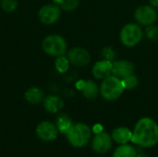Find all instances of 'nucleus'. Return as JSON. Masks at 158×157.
<instances>
[{"mask_svg":"<svg viewBox=\"0 0 158 157\" xmlns=\"http://www.w3.org/2000/svg\"><path fill=\"white\" fill-rule=\"evenodd\" d=\"M131 142L142 148H152L158 143V124L151 118L139 119L132 130Z\"/></svg>","mask_w":158,"mask_h":157,"instance_id":"nucleus-1","label":"nucleus"},{"mask_svg":"<svg viewBox=\"0 0 158 157\" xmlns=\"http://www.w3.org/2000/svg\"><path fill=\"white\" fill-rule=\"evenodd\" d=\"M92 129L84 123H76L66 133L70 145L75 148L85 147L92 140Z\"/></svg>","mask_w":158,"mask_h":157,"instance_id":"nucleus-2","label":"nucleus"},{"mask_svg":"<svg viewBox=\"0 0 158 157\" xmlns=\"http://www.w3.org/2000/svg\"><path fill=\"white\" fill-rule=\"evenodd\" d=\"M122 81L114 75L103 80L100 86V93L106 101H115L118 99L124 93Z\"/></svg>","mask_w":158,"mask_h":157,"instance_id":"nucleus-3","label":"nucleus"},{"mask_svg":"<svg viewBox=\"0 0 158 157\" xmlns=\"http://www.w3.org/2000/svg\"><path fill=\"white\" fill-rule=\"evenodd\" d=\"M42 48L45 54L51 56H65L67 53V42L58 34H51L43 40Z\"/></svg>","mask_w":158,"mask_h":157,"instance_id":"nucleus-4","label":"nucleus"},{"mask_svg":"<svg viewBox=\"0 0 158 157\" xmlns=\"http://www.w3.org/2000/svg\"><path fill=\"white\" fill-rule=\"evenodd\" d=\"M143 32L142 28L135 23L126 24L120 31V41L127 47L137 45L143 39Z\"/></svg>","mask_w":158,"mask_h":157,"instance_id":"nucleus-5","label":"nucleus"},{"mask_svg":"<svg viewBox=\"0 0 158 157\" xmlns=\"http://www.w3.org/2000/svg\"><path fill=\"white\" fill-rule=\"evenodd\" d=\"M92 149L98 155H105L110 151L113 145V140L110 134L102 131L96 133L91 140Z\"/></svg>","mask_w":158,"mask_h":157,"instance_id":"nucleus-6","label":"nucleus"},{"mask_svg":"<svg viewBox=\"0 0 158 157\" xmlns=\"http://www.w3.org/2000/svg\"><path fill=\"white\" fill-rule=\"evenodd\" d=\"M134 18L138 23L143 26H149L154 24L158 18L157 11L152 6H141L134 13Z\"/></svg>","mask_w":158,"mask_h":157,"instance_id":"nucleus-7","label":"nucleus"},{"mask_svg":"<svg viewBox=\"0 0 158 157\" xmlns=\"http://www.w3.org/2000/svg\"><path fill=\"white\" fill-rule=\"evenodd\" d=\"M61 15V8L57 5L48 4L43 6L39 12L38 17L42 23L45 25H51L56 23Z\"/></svg>","mask_w":158,"mask_h":157,"instance_id":"nucleus-8","label":"nucleus"},{"mask_svg":"<svg viewBox=\"0 0 158 157\" xmlns=\"http://www.w3.org/2000/svg\"><path fill=\"white\" fill-rule=\"evenodd\" d=\"M58 129L51 121H43L36 127V135L44 142H52L57 138Z\"/></svg>","mask_w":158,"mask_h":157,"instance_id":"nucleus-9","label":"nucleus"},{"mask_svg":"<svg viewBox=\"0 0 158 157\" xmlns=\"http://www.w3.org/2000/svg\"><path fill=\"white\" fill-rule=\"evenodd\" d=\"M69 62L76 67H84L91 61L90 53L82 47H74L67 53Z\"/></svg>","mask_w":158,"mask_h":157,"instance_id":"nucleus-10","label":"nucleus"},{"mask_svg":"<svg viewBox=\"0 0 158 157\" xmlns=\"http://www.w3.org/2000/svg\"><path fill=\"white\" fill-rule=\"evenodd\" d=\"M134 73V65L128 60H116L112 62V74L123 80Z\"/></svg>","mask_w":158,"mask_h":157,"instance_id":"nucleus-11","label":"nucleus"},{"mask_svg":"<svg viewBox=\"0 0 158 157\" xmlns=\"http://www.w3.org/2000/svg\"><path fill=\"white\" fill-rule=\"evenodd\" d=\"M92 72L95 79L104 80L112 74V62L105 59L98 61L94 65Z\"/></svg>","mask_w":158,"mask_h":157,"instance_id":"nucleus-12","label":"nucleus"},{"mask_svg":"<svg viewBox=\"0 0 158 157\" xmlns=\"http://www.w3.org/2000/svg\"><path fill=\"white\" fill-rule=\"evenodd\" d=\"M111 137L117 144H125L131 142L132 130L127 127H118L112 130Z\"/></svg>","mask_w":158,"mask_h":157,"instance_id":"nucleus-13","label":"nucleus"},{"mask_svg":"<svg viewBox=\"0 0 158 157\" xmlns=\"http://www.w3.org/2000/svg\"><path fill=\"white\" fill-rule=\"evenodd\" d=\"M76 86L80 91L82 92L83 96L89 100L96 98L99 93L98 86L93 81H79Z\"/></svg>","mask_w":158,"mask_h":157,"instance_id":"nucleus-14","label":"nucleus"},{"mask_svg":"<svg viewBox=\"0 0 158 157\" xmlns=\"http://www.w3.org/2000/svg\"><path fill=\"white\" fill-rule=\"evenodd\" d=\"M44 107L46 111L56 114L64 107V102L57 95H48L44 99Z\"/></svg>","mask_w":158,"mask_h":157,"instance_id":"nucleus-15","label":"nucleus"},{"mask_svg":"<svg viewBox=\"0 0 158 157\" xmlns=\"http://www.w3.org/2000/svg\"><path fill=\"white\" fill-rule=\"evenodd\" d=\"M44 92L40 88H37V87H31L24 93L25 100L31 105L40 104L41 102L44 101Z\"/></svg>","mask_w":158,"mask_h":157,"instance_id":"nucleus-16","label":"nucleus"},{"mask_svg":"<svg viewBox=\"0 0 158 157\" xmlns=\"http://www.w3.org/2000/svg\"><path fill=\"white\" fill-rule=\"evenodd\" d=\"M137 149L130 144H119L114 151L112 157H136L137 156Z\"/></svg>","mask_w":158,"mask_h":157,"instance_id":"nucleus-17","label":"nucleus"},{"mask_svg":"<svg viewBox=\"0 0 158 157\" xmlns=\"http://www.w3.org/2000/svg\"><path fill=\"white\" fill-rule=\"evenodd\" d=\"M58 131L62 134H65L69 130V129L73 126V122L70 119V118L66 115V114H61L57 117L56 118V123Z\"/></svg>","mask_w":158,"mask_h":157,"instance_id":"nucleus-18","label":"nucleus"},{"mask_svg":"<svg viewBox=\"0 0 158 157\" xmlns=\"http://www.w3.org/2000/svg\"><path fill=\"white\" fill-rule=\"evenodd\" d=\"M69 64H70L69 60L65 56H57L56 61H55V67H56V70L60 73L67 72L69 68Z\"/></svg>","mask_w":158,"mask_h":157,"instance_id":"nucleus-19","label":"nucleus"},{"mask_svg":"<svg viewBox=\"0 0 158 157\" xmlns=\"http://www.w3.org/2000/svg\"><path fill=\"white\" fill-rule=\"evenodd\" d=\"M121 81H122V83H123V86H124L125 90H132L139 83L138 78L134 74H132V75H131V76H129V77H127V78L121 80Z\"/></svg>","mask_w":158,"mask_h":157,"instance_id":"nucleus-20","label":"nucleus"},{"mask_svg":"<svg viewBox=\"0 0 158 157\" xmlns=\"http://www.w3.org/2000/svg\"><path fill=\"white\" fill-rule=\"evenodd\" d=\"M1 7L5 12H13L18 6V0H1Z\"/></svg>","mask_w":158,"mask_h":157,"instance_id":"nucleus-21","label":"nucleus"},{"mask_svg":"<svg viewBox=\"0 0 158 157\" xmlns=\"http://www.w3.org/2000/svg\"><path fill=\"white\" fill-rule=\"evenodd\" d=\"M79 0H61V8L65 11H73L79 6Z\"/></svg>","mask_w":158,"mask_h":157,"instance_id":"nucleus-22","label":"nucleus"},{"mask_svg":"<svg viewBox=\"0 0 158 157\" xmlns=\"http://www.w3.org/2000/svg\"><path fill=\"white\" fill-rule=\"evenodd\" d=\"M145 35L148 39L152 41H158V26H156L154 24L146 26Z\"/></svg>","mask_w":158,"mask_h":157,"instance_id":"nucleus-23","label":"nucleus"},{"mask_svg":"<svg viewBox=\"0 0 158 157\" xmlns=\"http://www.w3.org/2000/svg\"><path fill=\"white\" fill-rule=\"evenodd\" d=\"M102 56L105 60L114 62V60L116 59V52L111 47H106L102 51Z\"/></svg>","mask_w":158,"mask_h":157,"instance_id":"nucleus-24","label":"nucleus"},{"mask_svg":"<svg viewBox=\"0 0 158 157\" xmlns=\"http://www.w3.org/2000/svg\"><path fill=\"white\" fill-rule=\"evenodd\" d=\"M93 131L96 134V133H99V132H102L103 131V128L101 125H95L94 128H93Z\"/></svg>","mask_w":158,"mask_h":157,"instance_id":"nucleus-25","label":"nucleus"},{"mask_svg":"<svg viewBox=\"0 0 158 157\" xmlns=\"http://www.w3.org/2000/svg\"><path fill=\"white\" fill-rule=\"evenodd\" d=\"M150 4L152 5V6L158 8V0H150Z\"/></svg>","mask_w":158,"mask_h":157,"instance_id":"nucleus-26","label":"nucleus"},{"mask_svg":"<svg viewBox=\"0 0 158 157\" xmlns=\"http://www.w3.org/2000/svg\"><path fill=\"white\" fill-rule=\"evenodd\" d=\"M136 157H148L144 153H138L137 154V156Z\"/></svg>","mask_w":158,"mask_h":157,"instance_id":"nucleus-27","label":"nucleus"},{"mask_svg":"<svg viewBox=\"0 0 158 157\" xmlns=\"http://www.w3.org/2000/svg\"><path fill=\"white\" fill-rule=\"evenodd\" d=\"M157 13H158V12H157Z\"/></svg>","mask_w":158,"mask_h":157,"instance_id":"nucleus-28","label":"nucleus"},{"mask_svg":"<svg viewBox=\"0 0 158 157\" xmlns=\"http://www.w3.org/2000/svg\"><path fill=\"white\" fill-rule=\"evenodd\" d=\"M157 157H158V156H157Z\"/></svg>","mask_w":158,"mask_h":157,"instance_id":"nucleus-29","label":"nucleus"}]
</instances>
